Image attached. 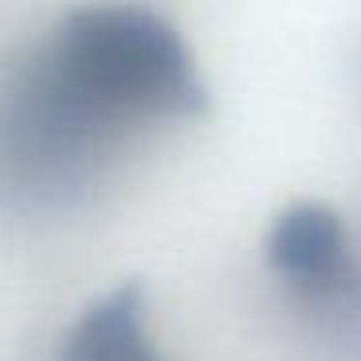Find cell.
Listing matches in <instances>:
<instances>
[{
    "label": "cell",
    "mask_w": 361,
    "mask_h": 361,
    "mask_svg": "<svg viewBox=\"0 0 361 361\" xmlns=\"http://www.w3.org/2000/svg\"><path fill=\"white\" fill-rule=\"evenodd\" d=\"M183 39L144 8L74 12L20 66L0 102V144L20 167L74 183L125 125L198 105Z\"/></svg>",
    "instance_id": "obj_1"
},
{
    "label": "cell",
    "mask_w": 361,
    "mask_h": 361,
    "mask_svg": "<svg viewBox=\"0 0 361 361\" xmlns=\"http://www.w3.org/2000/svg\"><path fill=\"white\" fill-rule=\"evenodd\" d=\"M342 257L338 221L322 210H295L272 237V260L291 276H322Z\"/></svg>",
    "instance_id": "obj_3"
},
{
    "label": "cell",
    "mask_w": 361,
    "mask_h": 361,
    "mask_svg": "<svg viewBox=\"0 0 361 361\" xmlns=\"http://www.w3.org/2000/svg\"><path fill=\"white\" fill-rule=\"evenodd\" d=\"M59 361H164L144 326L140 288L125 283L94 299L66 330Z\"/></svg>",
    "instance_id": "obj_2"
}]
</instances>
